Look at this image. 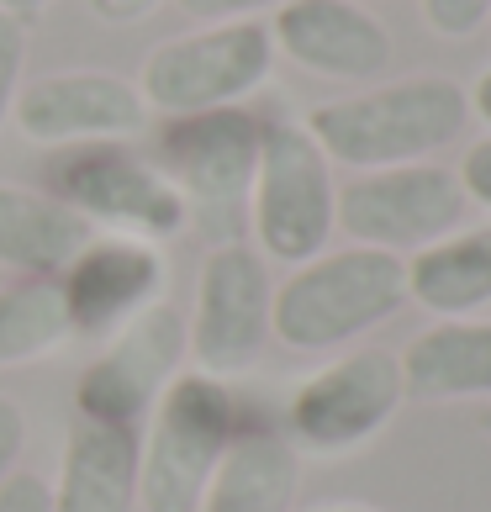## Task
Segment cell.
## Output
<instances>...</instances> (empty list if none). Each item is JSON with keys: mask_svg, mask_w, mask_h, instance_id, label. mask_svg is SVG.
<instances>
[{"mask_svg": "<svg viewBox=\"0 0 491 512\" xmlns=\"http://www.w3.org/2000/svg\"><path fill=\"white\" fill-rule=\"evenodd\" d=\"M470 96L444 80V74H418V80L375 85L365 96L323 101L301 122L328 154V164L349 169H396V164H423L465 132Z\"/></svg>", "mask_w": 491, "mask_h": 512, "instance_id": "6da1fadb", "label": "cell"}, {"mask_svg": "<svg viewBox=\"0 0 491 512\" xmlns=\"http://www.w3.org/2000/svg\"><path fill=\"white\" fill-rule=\"evenodd\" d=\"M407 307V259L381 249L317 254L275 286L270 338L291 354H333Z\"/></svg>", "mask_w": 491, "mask_h": 512, "instance_id": "7a4b0ae2", "label": "cell"}, {"mask_svg": "<svg viewBox=\"0 0 491 512\" xmlns=\"http://www.w3.org/2000/svg\"><path fill=\"white\" fill-rule=\"evenodd\" d=\"M243 428V402L228 381L180 370L143 423L138 454V507L143 512H196L201 486Z\"/></svg>", "mask_w": 491, "mask_h": 512, "instance_id": "3957f363", "label": "cell"}, {"mask_svg": "<svg viewBox=\"0 0 491 512\" xmlns=\"http://www.w3.org/2000/svg\"><path fill=\"white\" fill-rule=\"evenodd\" d=\"M249 222L259 254L275 264L296 270V264L328 254V238L338 227V185L328 154L301 122H264Z\"/></svg>", "mask_w": 491, "mask_h": 512, "instance_id": "277c9868", "label": "cell"}, {"mask_svg": "<svg viewBox=\"0 0 491 512\" xmlns=\"http://www.w3.org/2000/svg\"><path fill=\"white\" fill-rule=\"evenodd\" d=\"M259 143H264V122L243 106L196 111V117H164L154 164L185 196L191 222L217 233V243H233V227L249 217Z\"/></svg>", "mask_w": 491, "mask_h": 512, "instance_id": "5b68a950", "label": "cell"}, {"mask_svg": "<svg viewBox=\"0 0 491 512\" xmlns=\"http://www.w3.org/2000/svg\"><path fill=\"white\" fill-rule=\"evenodd\" d=\"M53 191L74 217L90 222V233H117V238H143L164 243L191 227V206L169 185V175L132 154L127 143H90V148H64L48 169Z\"/></svg>", "mask_w": 491, "mask_h": 512, "instance_id": "8992f818", "label": "cell"}, {"mask_svg": "<svg viewBox=\"0 0 491 512\" xmlns=\"http://www.w3.org/2000/svg\"><path fill=\"white\" fill-rule=\"evenodd\" d=\"M275 69V43L264 22H217L169 37L143 59L138 96L159 117L243 106Z\"/></svg>", "mask_w": 491, "mask_h": 512, "instance_id": "52a82bcc", "label": "cell"}, {"mask_svg": "<svg viewBox=\"0 0 491 512\" xmlns=\"http://www.w3.org/2000/svg\"><path fill=\"white\" fill-rule=\"evenodd\" d=\"M270 259L249 243H217L201 259L196 275V307L185 322V359L191 370L212 381H238L249 375L264 349H270Z\"/></svg>", "mask_w": 491, "mask_h": 512, "instance_id": "ba28073f", "label": "cell"}, {"mask_svg": "<svg viewBox=\"0 0 491 512\" xmlns=\"http://www.w3.org/2000/svg\"><path fill=\"white\" fill-rule=\"evenodd\" d=\"M470 212V196L455 169L439 164H396V169H365L338 191V227L360 243L402 259L428 243L460 233Z\"/></svg>", "mask_w": 491, "mask_h": 512, "instance_id": "9c48e42d", "label": "cell"}, {"mask_svg": "<svg viewBox=\"0 0 491 512\" xmlns=\"http://www.w3.org/2000/svg\"><path fill=\"white\" fill-rule=\"evenodd\" d=\"M407 402L402 365L386 349H354L296 386L286 407V439L301 454H349L381 433Z\"/></svg>", "mask_w": 491, "mask_h": 512, "instance_id": "30bf717a", "label": "cell"}, {"mask_svg": "<svg viewBox=\"0 0 491 512\" xmlns=\"http://www.w3.org/2000/svg\"><path fill=\"white\" fill-rule=\"evenodd\" d=\"M185 365V317L159 301L143 317H132L122 333L106 338V349L90 359L74 381V412L101 417V423H148V412L159 407V396Z\"/></svg>", "mask_w": 491, "mask_h": 512, "instance_id": "8fae6325", "label": "cell"}, {"mask_svg": "<svg viewBox=\"0 0 491 512\" xmlns=\"http://www.w3.org/2000/svg\"><path fill=\"white\" fill-rule=\"evenodd\" d=\"M11 122L37 148H90V143H127L148 122L138 85L111 69H64L43 74L16 90Z\"/></svg>", "mask_w": 491, "mask_h": 512, "instance_id": "7c38bea8", "label": "cell"}, {"mask_svg": "<svg viewBox=\"0 0 491 512\" xmlns=\"http://www.w3.org/2000/svg\"><path fill=\"white\" fill-rule=\"evenodd\" d=\"M59 296L69 312L74 338H106L122 333L132 317H143L148 307H159L169 291V259L159 243L143 238H117L96 233L74 254L59 275Z\"/></svg>", "mask_w": 491, "mask_h": 512, "instance_id": "4fadbf2b", "label": "cell"}, {"mask_svg": "<svg viewBox=\"0 0 491 512\" xmlns=\"http://www.w3.org/2000/svg\"><path fill=\"white\" fill-rule=\"evenodd\" d=\"M270 43L323 80H381L391 64V32L354 0H286L275 6Z\"/></svg>", "mask_w": 491, "mask_h": 512, "instance_id": "5bb4252c", "label": "cell"}, {"mask_svg": "<svg viewBox=\"0 0 491 512\" xmlns=\"http://www.w3.org/2000/svg\"><path fill=\"white\" fill-rule=\"evenodd\" d=\"M138 454V428L74 412L53 481V512H138Z\"/></svg>", "mask_w": 491, "mask_h": 512, "instance_id": "9a60e30c", "label": "cell"}, {"mask_svg": "<svg viewBox=\"0 0 491 512\" xmlns=\"http://www.w3.org/2000/svg\"><path fill=\"white\" fill-rule=\"evenodd\" d=\"M301 486V449L286 428L243 423L228 454L217 460L212 481L201 486L196 512H291Z\"/></svg>", "mask_w": 491, "mask_h": 512, "instance_id": "2e32d148", "label": "cell"}, {"mask_svg": "<svg viewBox=\"0 0 491 512\" xmlns=\"http://www.w3.org/2000/svg\"><path fill=\"white\" fill-rule=\"evenodd\" d=\"M90 238V222L74 217L59 196L0 180V270L16 280H53Z\"/></svg>", "mask_w": 491, "mask_h": 512, "instance_id": "e0dca14e", "label": "cell"}, {"mask_svg": "<svg viewBox=\"0 0 491 512\" xmlns=\"http://www.w3.org/2000/svg\"><path fill=\"white\" fill-rule=\"evenodd\" d=\"M402 386L412 402H465V396H491V322L444 317L428 333L407 344Z\"/></svg>", "mask_w": 491, "mask_h": 512, "instance_id": "ac0fdd59", "label": "cell"}, {"mask_svg": "<svg viewBox=\"0 0 491 512\" xmlns=\"http://www.w3.org/2000/svg\"><path fill=\"white\" fill-rule=\"evenodd\" d=\"M407 301L433 317H470L491 307V227L449 233L407 259Z\"/></svg>", "mask_w": 491, "mask_h": 512, "instance_id": "d6986e66", "label": "cell"}, {"mask_svg": "<svg viewBox=\"0 0 491 512\" xmlns=\"http://www.w3.org/2000/svg\"><path fill=\"white\" fill-rule=\"evenodd\" d=\"M74 344L59 280H11L0 286V370L53 359Z\"/></svg>", "mask_w": 491, "mask_h": 512, "instance_id": "ffe728a7", "label": "cell"}, {"mask_svg": "<svg viewBox=\"0 0 491 512\" xmlns=\"http://www.w3.org/2000/svg\"><path fill=\"white\" fill-rule=\"evenodd\" d=\"M22 69H27V22L0 11V132L11 122L16 90H22Z\"/></svg>", "mask_w": 491, "mask_h": 512, "instance_id": "44dd1931", "label": "cell"}, {"mask_svg": "<svg viewBox=\"0 0 491 512\" xmlns=\"http://www.w3.org/2000/svg\"><path fill=\"white\" fill-rule=\"evenodd\" d=\"M423 16L439 37H470L491 16V0H423Z\"/></svg>", "mask_w": 491, "mask_h": 512, "instance_id": "7402d4cb", "label": "cell"}, {"mask_svg": "<svg viewBox=\"0 0 491 512\" xmlns=\"http://www.w3.org/2000/svg\"><path fill=\"white\" fill-rule=\"evenodd\" d=\"M175 6L201 27H217V22H259V11H275L286 0H175Z\"/></svg>", "mask_w": 491, "mask_h": 512, "instance_id": "603a6c76", "label": "cell"}, {"mask_svg": "<svg viewBox=\"0 0 491 512\" xmlns=\"http://www.w3.org/2000/svg\"><path fill=\"white\" fill-rule=\"evenodd\" d=\"M0 512H53V481L37 470H16L0 486Z\"/></svg>", "mask_w": 491, "mask_h": 512, "instance_id": "cb8c5ba5", "label": "cell"}, {"mask_svg": "<svg viewBox=\"0 0 491 512\" xmlns=\"http://www.w3.org/2000/svg\"><path fill=\"white\" fill-rule=\"evenodd\" d=\"M27 449V412L11 402V396H0V486H6V476H16V460H22Z\"/></svg>", "mask_w": 491, "mask_h": 512, "instance_id": "d4e9b609", "label": "cell"}, {"mask_svg": "<svg viewBox=\"0 0 491 512\" xmlns=\"http://www.w3.org/2000/svg\"><path fill=\"white\" fill-rule=\"evenodd\" d=\"M460 185H465V196H470V201L491 212V138H481V143H470V148H465Z\"/></svg>", "mask_w": 491, "mask_h": 512, "instance_id": "484cf974", "label": "cell"}, {"mask_svg": "<svg viewBox=\"0 0 491 512\" xmlns=\"http://www.w3.org/2000/svg\"><path fill=\"white\" fill-rule=\"evenodd\" d=\"M164 0H90V11L101 16L111 27H127V22H143V16H154Z\"/></svg>", "mask_w": 491, "mask_h": 512, "instance_id": "4316f807", "label": "cell"}, {"mask_svg": "<svg viewBox=\"0 0 491 512\" xmlns=\"http://www.w3.org/2000/svg\"><path fill=\"white\" fill-rule=\"evenodd\" d=\"M470 111H476V117L491 127V69L476 80V90H470Z\"/></svg>", "mask_w": 491, "mask_h": 512, "instance_id": "83f0119b", "label": "cell"}, {"mask_svg": "<svg viewBox=\"0 0 491 512\" xmlns=\"http://www.w3.org/2000/svg\"><path fill=\"white\" fill-rule=\"evenodd\" d=\"M48 6H53V0H0V11L22 16V22H27V16H37V11H48Z\"/></svg>", "mask_w": 491, "mask_h": 512, "instance_id": "f1b7e54d", "label": "cell"}, {"mask_svg": "<svg viewBox=\"0 0 491 512\" xmlns=\"http://www.w3.org/2000/svg\"><path fill=\"white\" fill-rule=\"evenodd\" d=\"M317 512H375V507H360V502H333V507H317Z\"/></svg>", "mask_w": 491, "mask_h": 512, "instance_id": "f546056e", "label": "cell"}, {"mask_svg": "<svg viewBox=\"0 0 491 512\" xmlns=\"http://www.w3.org/2000/svg\"><path fill=\"white\" fill-rule=\"evenodd\" d=\"M481 423H486V433H491V412H486V417H481Z\"/></svg>", "mask_w": 491, "mask_h": 512, "instance_id": "4dcf8cb0", "label": "cell"}]
</instances>
